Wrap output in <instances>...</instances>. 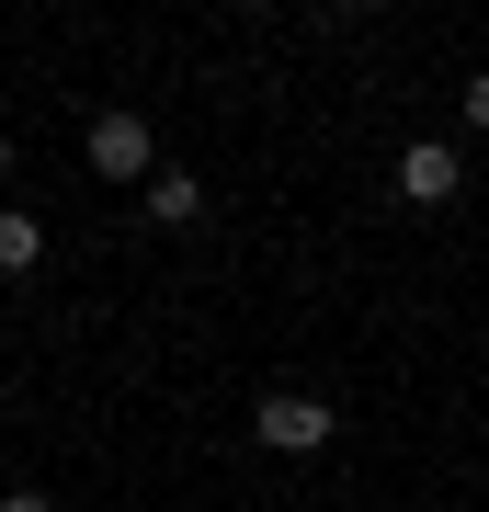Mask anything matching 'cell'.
<instances>
[{
	"mask_svg": "<svg viewBox=\"0 0 489 512\" xmlns=\"http://www.w3.org/2000/svg\"><path fill=\"white\" fill-rule=\"evenodd\" d=\"M251 433H262V456H319V444L342 433V410H330L319 387H273V399L251 410Z\"/></svg>",
	"mask_w": 489,
	"mask_h": 512,
	"instance_id": "obj_1",
	"label": "cell"
},
{
	"mask_svg": "<svg viewBox=\"0 0 489 512\" xmlns=\"http://www.w3.org/2000/svg\"><path fill=\"white\" fill-rule=\"evenodd\" d=\"M91 171H103V183H148V171H160L148 114H91Z\"/></svg>",
	"mask_w": 489,
	"mask_h": 512,
	"instance_id": "obj_2",
	"label": "cell"
},
{
	"mask_svg": "<svg viewBox=\"0 0 489 512\" xmlns=\"http://www.w3.org/2000/svg\"><path fill=\"white\" fill-rule=\"evenodd\" d=\"M455 183H467V171H455L444 137H410L399 148V205H455Z\"/></svg>",
	"mask_w": 489,
	"mask_h": 512,
	"instance_id": "obj_3",
	"label": "cell"
},
{
	"mask_svg": "<svg viewBox=\"0 0 489 512\" xmlns=\"http://www.w3.org/2000/svg\"><path fill=\"white\" fill-rule=\"evenodd\" d=\"M148 217H160V228H194L205 217V183H194V171H148Z\"/></svg>",
	"mask_w": 489,
	"mask_h": 512,
	"instance_id": "obj_4",
	"label": "cell"
},
{
	"mask_svg": "<svg viewBox=\"0 0 489 512\" xmlns=\"http://www.w3.org/2000/svg\"><path fill=\"white\" fill-rule=\"evenodd\" d=\"M35 262H46V228L23 205H0V274H35Z\"/></svg>",
	"mask_w": 489,
	"mask_h": 512,
	"instance_id": "obj_5",
	"label": "cell"
},
{
	"mask_svg": "<svg viewBox=\"0 0 489 512\" xmlns=\"http://www.w3.org/2000/svg\"><path fill=\"white\" fill-rule=\"evenodd\" d=\"M455 114H467V126H478V137H489V69H478V80H467V92H455Z\"/></svg>",
	"mask_w": 489,
	"mask_h": 512,
	"instance_id": "obj_6",
	"label": "cell"
},
{
	"mask_svg": "<svg viewBox=\"0 0 489 512\" xmlns=\"http://www.w3.org/2000/svg\"><path fill=\"white\" fill-rule=\"evenodd\" d=\"M0 512H57V501H46V490H12V501H0Z\"/></svg>",
	"mask_w": 489,
	"mask_h": 512,
	"instance_id": "obj_7",
	"label": "cell"
},
{
	"mask_svg": "<svg viewBox=\"0 0 489 512\" xmlns=\"http://www.w3.org/2000/svg\"><path fill=\"white\" fill-rule=\"evenodd\" d=\"M0 171H12V137H0Z\"/></svg>",
	"mask_w": 489,
	"mask_h": 512,
	"instance_id": "obj_8",
	"label": "cell"
}]
</instances>
